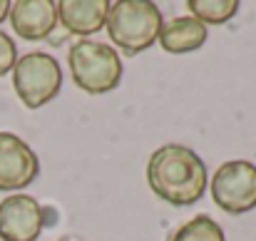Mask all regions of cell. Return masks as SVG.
Here are the masks:
<instances>
[{
  "label": "cell",
  "mask_w": 256,
  "mask_h": 241,
  "mask_svg": "<svg viewBox=\"0 0 256 241\" xmlns=\"http://www.w3.org/2000/svg\"><path fill=\"white\" fill-rule=\"evenodd\" d=\"M186 8L202 25H222L236 15L239 0H189Z\"/></svg>",
  "instance_id": "obj_11"
},
{
  "label": "cell",
  "mask_w": 256,
  "mask_h": 241,
  "mask_svg": "<svg viewBox=\"0 0 256 241\" xmlns=\"http://www.w3.org/2000/svg\"><path fill=\"white\" fill-rule=\"evenodd\" d=\"M68 65L72 72V82L87 94H107L122 82V60L114 48L80 40L68 52Z\"/></svg>",
  "instance_id": "obj_3"
},
{
  "label": "cell",
  "mask_w": 256,
  "mask_h": 241,
  "mask_svg": "<svg viewBox=\"0 0 256 241\" xmlns=\"http://www.w3.org/2000/svg\"><path fill=\"white\" fill-rule=\"evenodd\" d=\"M107 0H62L58 2V22L72 35H92L107 25Z\"/></svg>",
  "instance_id": "obj_9"
},
{
  "label": "cell",
  "mask_w": 256,
  "mask_h": 241,
  "mask_svg": "<svg viewBox=\"0 0 256 241\" xmlns=\"http://www.w3.org/2000/svg\"><path fill=\"white\" fill-rule=\"evenodd\" d=\"M45 226V209L30 194H8L0 202V241H35Z\"/></svg>",
  "instance_id": "obj_6"
},
{
  "label": "cell",
  "mask_w": 256,
  "mask_h": 241,
  "mask_svg": "<svg viewBox=\"0 0 256 241\" xmlns=\"http://www.w3.org/2000/svg\"><path fill=\"white\" fill-rule=\"evenodd\" d=\"M162 25V10L154 2L120 0L110 5L104 30L117 50H122L124 55H140L157 42Z\"/></svg>",
  "instance_id": "obj_2"
},
{
  "label": "cell",
  "mask_w": 256,
  "mask_h": 241,
  "mask_svg": "<svg viewBox=\"0 0 256 241\" xmlns=\"http://www.w3.org/2000/svg\"><path fill=\"white\" fill-rule=\"evenodd\" d=\"M15 62H18V48H15V40H12L8 32L0 30V78L8 75V72H12Z\"/></svg>",
  "instance_id": "obj_13"
},
{
  "label": "cell",
  "mask_w": 256,
  "mask_h": 241,
  "mask_svg": "<svg viewBox=\"0 0 256 241\" xmlns=\"http://www.w3.org/2000/svg\"><path fill=\"white\" fill-rule=\"evenodd\" d=\"M8 20L22 40H45L58 25V2H52V0H15V2H10Z\"/></svg>",
  "instance_id": "obj_8"
},
{
  "label": "cell",
  "mask_w": 256,
  "mask_h": 241,
  "mask_svg": "<svg viewBox=\"0 0 256 241\" xmlns=\"http://www.w3.org/2000/svg\"><path fill=\"white\" fill-rule=\"evenodd\" d=\"M10 15V2L8 0H0V22H5Z\"/></svg>",
  "instance_id": "obj_14"
},
{
  "label": "cell",
  "mask_w": 256,
  "mask_h": 241,
  "mask_svg": "<svg viewBox=\"0 0 256 241\" xmlns=\"http://www.w3.org/2000/svg\"><path fill=\"white\" fill-rule=\"evenodd\" d=\"M206 35H209L206 25H202L192 15H182V18H172L170 22L162 25L157 42L170 55H186V52L199 50L206 42Z\"/></svg>",
  "instance_id": "obj_10"
},
{
  "label": "cell",
  "mask_w": 256,
  "mask_h": 241,
  "mask_svg": "<svg viewBox=\"0 0 256 241\" xmlns=\"http://www.w3.org/2000/svg\"><path fill=\"white\" fill-rule=\"evenodd\" d=\"M38 174L40 162L32 147L12 132H0V192H20Z\"/></svg>",
  "instance_id": "obj_7"
},
{
  "label": "cell",
  "mask_w": 256,
  "mask_h": 241,
  "mask_svg": "<svg viewBox=\"0 0 256 241\" xmlns=\"http://www.w3.org/2000/svg\"><path fill=\"white\" fill-rule=\"evenodd\" d=\"M62 241H68V239H62Z\"/></svg>",
  "instance_id": "obj_15"
},
{
  "label": "cell",
  "mask_w": 256,
  "mask_h": 241,
  "mask_svg": "<svg viewBox=\"0 0 256 241\" xmlns=\"http://www.w3.org/2000/svg\"><path fill=\"white\" fill-rule=\"evenodd\" d=\"M170 241H226L219 222H214L206 214H199L194 219H189L186 224H182Z\"/></svg>",
  "instance_id": "obj_12"
},
{
  "label": "cell",
  "mask_w": 256,
  "mask_h": 241,
  "mask_svg": "<svg viewBox=\"0 0 256 241\" xmlns=\"http://www.w3.org/2000/svg\"><path fill=\"white\" fill-rule=\"evenodd\" d=\"M147 184L172 206H192L204 196L209 172L192 147L164 144L147 162Z\"/></svg>",
  "instance_id": "obj_1"
},
{
  "label": "cell",
  "mask_w": 256,
  "mask_h": 241,
  "mask_svg": "<svg viewBox=\"0 0 256 241\" xmlns=\"http://www.w3.org/2000/svg\"><path fill=\"white\" fill-rule=\"evenodd\" d=\"M214 204L226 214H246L256 206V164L246 160L224 162L209 179Z\"/></svg>",
  "instance_id": "obj_5"
},
{
  "label": "cell",
  "mask_w": 256,
  "mask_h": 241,
  "mask_svg": "<svg viewBox=\"0 0 256 241\" xmlns=\"http://www.w3.org/2000/svg\"><path fill=\"white\" fill-rule=\"evenodd\" d=\"M12 87L28 110H38L58 97L62 70L50 52H25L12 68Z\"/></svg>",
  "instance_id": "obj_4"
}]
</instances>
